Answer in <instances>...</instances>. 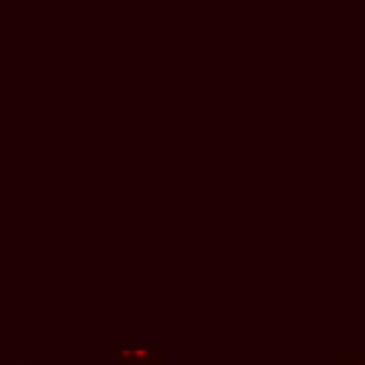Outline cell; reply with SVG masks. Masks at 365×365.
<instances>
[{
	"label": "cell",
	"mask_w": 365,
	"mask_h": 365,
	"mask_svg": "<svg viewBox=\"0 0 365 365\" xmlns=\"http://www.w3.org/2000/svg\"><path fill=\"white\" fill-rule=\"evenodd\" d=\"M114 365H143V362H114Z\"/></svg>",
	"instance_id": "3957f363"
},
{
	"label": "cell",
	"mask_w": 365,
	"mask_h": 365,
	"mask_svg": "<svg viewBox=\"0 0 365 365\" xmlns=\"http://www.w3.org/2000/svg\"><path fill=\"white\" fill-rule=\"evenodd\" d=\"M114 362H143V365H165L168 351L165 348H117Z\"/></svg>",
	"instance_id": "6da1fadb"
},
{
	"label": "cell",
	"mask_w": 365,
	"mask_h": 365,
	"mask_svg": "<svg viewBox=\"0 0 365 365\" xmlns=\"http://www.w3.org/2000/svg\"><path fill=\"white\" fill-rule=\"evenodd\" d=\"M11 365H20V362H11ZM34 365H48V362H34Z\"/></svg>",
	"instance_id": "277c9868"
},
{
	"label": "cell",
	"mask_w": 365,
	"mask_h": 365,
	"mask_svg": "<svg viewBox=\"0 0 365 365\" xmlns=\"http://www.w3.org/2000/svg\"><path fill=\"white\" fill-rule=\"evenodd\" d=\"M325 365H365V348H339Z\"/></svg>",
	"instance_id": "7a4b0ae2"
}]
</instances>
